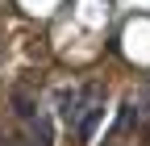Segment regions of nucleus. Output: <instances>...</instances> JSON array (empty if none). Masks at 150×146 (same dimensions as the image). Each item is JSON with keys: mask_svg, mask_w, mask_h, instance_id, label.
Segmentation results:
<instances>
[{"mask_svg": "<svg viewBox=\"0 0 150 146\" xmlns=\"http://www.w3.org/2000/svg\"><path fill=\"white\" fill-rule=\"evenodd\" d=\"M8 104H13V113L21 117V121L38 117V96L29 92V88H13V92H8Z\"/></svg>", "mask_w": 150, "mask_h": 146, "instance_id": "1", "label": "nucleus"}, {"mask_svg": "<svg viewBox=\"0 0 150 146\" xmlns=\"http://www.w3.org/2000/svg\"><path fill=\"white\" fill-rule=\"evenodd\" d=\"M100 117H104V104H100V100H92V104H88V113L79 117V125H75V130H79V138H83V142H88L92 134H96V125H100Z\"/></svg>", "mask_w": 150, "mask_h": 146, "instance_id": "2", "label": "nucleus"}]
</instances>
